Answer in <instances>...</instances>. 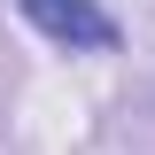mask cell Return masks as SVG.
Here are the masks:
<instances>
[{
    "label": "cell",
    "instance_id": "1",
    "mask_svg": "<svg viewBox=\"0 0 155 155\" xmlns=\"http://www.w3.org/2000/svg\"><path fill=\"white\" fill-rule=\"evenodd\" d=\"M16 16L31 23L39 39L70 47V54H116V47H124V31H116V16L101 0H16Z\"/></svg>",
    "mask_w": 155,
    "mask_h": 155
}]
</instances>
